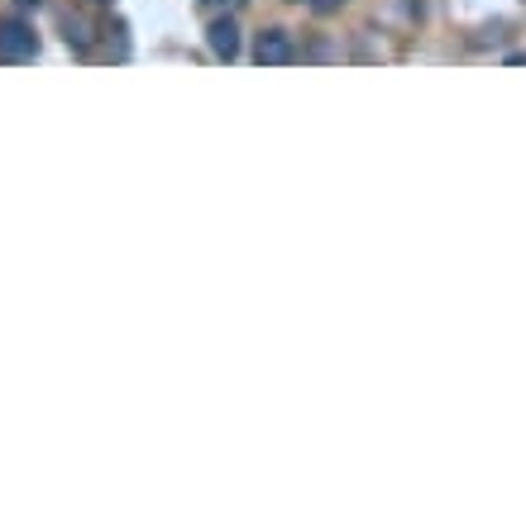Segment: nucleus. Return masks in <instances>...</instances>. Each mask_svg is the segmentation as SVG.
Wrapping results in <instances>:
<instances>
[{
  "label": "nucleus",
  "mask_w": 526,
  "mask_h": 521,
  "mask_svg": "<svg viewBox=\"0 0 526 521\" xmlns=\"http://www.w3.org/2000/svg\"><path fill=\"white\" fill-rule=\"evenodd\" d=\"M39 53V34L29 29L24 20H0V58H10V63H24V58H34Z\"/></svg>",
  "instance_id": "1"
},
{
  "label": "nucleus",
  "mask_w": 526,
  "mask_h": 521,
  "mask_svg": "<svg viewBox=\"0 0 526 521\" xmlns=\"http://www.w3.org/2000/svg\"><path fill=\"white\" fill-rule=\"evenodd\" d=\"M292 34L287 29H263L259 34V44H254V63L259 67H283V63H292Z\"/></svg>",
  "instance_id": "2"
},
{
  "label": "nucleus",
  "mask_w": 526,
  "mask_h": 521,
  "mask_svg": "<svg viewBox=\"0 0 526 521\" xmlns=\"http://www.w3.org/2000/svg\"><path fill=\"white\" fill-rule=\"evenodd\" d=\"M206 44H211L216 58L235 63V53H240V29H235V20H216V24H211V29H206Z\"/></svg>",
  "instance_id": "3"
},
{
  "label": "nucleus",
  "mask_w": 526,
  "mask_h": 521,
  "mask_svg": "<svg viewBox=\"0 0 526 521\" xmlns=\"http://www.w3.org/2000/svg\"><path fill=\"white\" fill-rule=\"evenodd\" d=\"M63 39L72 48H91V24L82 20V15H72V10H67V15H63Z\"/></svg>",
  "instance_id": "4"
},
{
  "label": "nucleus",
  "mask_w": 526,
  "mask_h": 521,
  "mask_svg": "<svg viewBox=\"0 0 526 521\" xmlns=\"http://www.w3.org/2000/svg\"><path fill=\"white\" fill-rule=\"evenodd\" d=\"M201 5H206V10H225V15H230V10H240L244 0H201Z\"/></svg>",
  "instance_id": "5"
},
{
  "label": "nucleus",
  "mask_w": 526,
  "mask_h": 521,
  "mask_svg": "<svg viewBox=\"0 0 526 521\" xmlns=\"http://www.w3.org/2000/svg\"><path fill=\"white\" fill-rule=\"evenodd\" d=\"M345 0H311V10H321V15H330V10H340Z\"/></svg>",
  "instance_id": "6"
},
{
  "label": "nucleus",
  "mask_w": 526,
  "mask_h": 521,
  "mask_svg": "<svg viewBox=\"0 0 526 521\" xmlns=\"http://www.w3.org/2000/svg\"><path fill=\"white\" fill-rule=\"evenodd\" d=\"M15 5H24V10H39V5H44V0H15Z\"/></svg>",
  "instance_id": "7"
},
{
  "label": "nucleus",
  "mask_w": 526,
  "mask_h": 521,
  "mask_svg": "<svg viewBox=\"0 0 526 521\" xmlns=\"http://www.w3.org/2000/svg\"><path fill=\"white\" fill-rule=\"evenodd\" d=\"M96 5H110V0H96Z\"/></svg>",
  "instance_id": "8"
}]
</instances>
